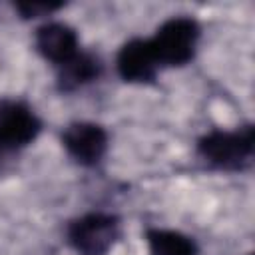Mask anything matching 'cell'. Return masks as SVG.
I'll return each mask as SVG.
<instances>
[{"instance_id": "obj_1", "label": "cell", "mask_w": 255, "mask_h": 255, "mask_svg": "<svg viewBox=\"0 0 255 255\" xmlns=\"http://www.w3.org/2000/svg\"><path fill=\"white\" fill-rule=\"evenodd\" d=\"M197 155L213 169L243 171L255 151V126L245 124L235 129H211L195 143Z\"/></svg>"}, {"instance_id": "obj_2", "label": "cell", "mask_w": 255, "mask_h": 255, "mask_svg": "<svg viewBox=\"0 0 255 255\" xmlns=\"http://www.w3.org/2000/svg\"><path fill=\"white\" fill-rule=\"evenodd\" d=\"M201 26L191 16H171L147 38L149 50L159 68H181L195 58Z\"/></svg>"}, {"instance_id": "obj_3", "label": "cell", "mask_w": 255, "mask_h": 255, "mask_svg": "<svg viewBox=\"0 0 255 255\" xmlns=\"http://www.w3.org/2000/svg\"><path fill=\"white\" fill-rule=\"evenodd\" d=\"M120 239V217L104 211H90L66 225V243L78 255H108Z\"/></svg>"}, {"instance_id": "obj_4", "label": "cell", "mask_w": 255, "mask_h": 255, "mask_svg": "<svg viewBox=\"0 0 255 255\" xmlns=\"http://www.w3.org/2000/svg\"><path fill=\"white\" fill-rule=\"evenodd\" d=\"M42 131V120L22 100H0V151L4 155L28 147Z\"/></svg>"}, {"instance_id": "obj_5", "label": "cell", "mask_w": 255, "mask_h": 255, "mask_svg": "<svg viewBox=\"0 0 255 255\" xmlns=\"http://www.w3.org/2000/svg\"><path fill=\"white\" fill-rule=\"evenodd\" d=\"M62 147L82 167H96L110 145V135L96 122H72L60 133Z\"/></svg>"}, {"instance_id": "obj_6", "label": "cell", "mask_w": 255, "mask_h": 255, "mask_svg": "<svg viewBox=\"0 0 255 255\" xmlns=\"http://www.w3.org/2000/svg\"><path fill=\"white\" fill-rule=\"evenodd\" d=\"M34 46L38 54L54 68L70 62L80 52V40L76 30L60 20L44 22L34 32Z\"/></svg>"}, {"instance_id": "obj_7", "label": "cell", "mask_w": 255, "mask_h": 255, "mask_svg": "<svg viewBox=\"0 0 255 255\" xmlns=\"http://www.w3.org/2000/svg\"><path fill=\"white\" fill-rule=\"evenodd\" d=\"M118 76L128 84H153L159 72V66L149 50L147 38L128 40L116 56Z\"/></svg>"}, {"instance_id": "obj_8", "label": "cell", "mask_w": 255, "mask_h": 255, "mask_svg": "<svg viewBox=\"0 0 255 255\" xmlns=\"http://www.w3.org/2000/svg\"><path fill=\"white\" fill-rule=\"evenodd\" d=\"M104 72L102 60L92 52H78L70 62L56 68V88L60 94H72L94 80H98Z\"/></svg>"}, {"instance_id": "obj_9", "label": "cell", "mask_w": 255, "mask_h": 255, "mask_svg": "<svg viewBox=\"0 0 255 255\" xmlns=\"http://www.w3.org/2000/svg\"><path fill=\"white\" fill-rule=\"evenodd\" d=\"M149 255H199V245L193 237L175 229H145Z\"/></svg>"}, {"instance_id": "obj_10", "label": "cell", "mask_w": 255, "mask_h": 255, "mask_svg": "<svg viewBox=\"0 0 255 255\" xmlns=\"http://www.w3.org/2000/svg\"><path fill=\"white\" fill-rule=\"evenodd\" d=\"M60 8H64V2H46V0H28V2H14V10L20 14V18L24 20H32V18H42V16H50L54 12H58Z\"/></svg>"}, {"instance_id": "obj_11", "label": "cell", "mask_w": 255, "mask_h": 255, "mask_svg": "<svg viewBox=\"0 0 255 255\" xmlns=\"http://www.w3.org/2000/svg\"><path fill=\"white\" fill-rule=\"evenodd\" d=\"M2 159H4V153H2V151H0V161H2Z\"/></svg>"}]
</instances>
